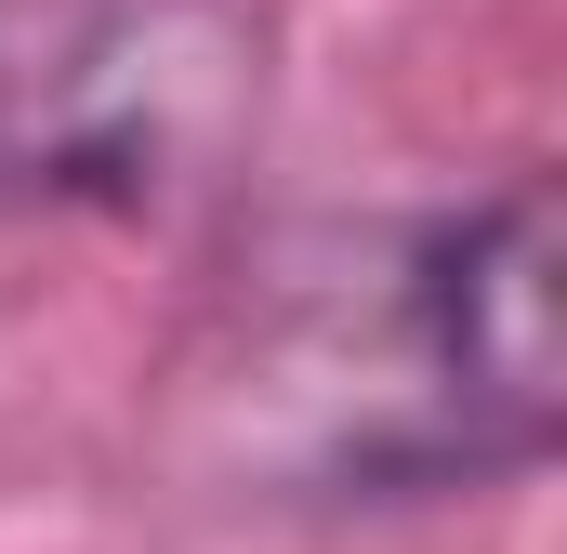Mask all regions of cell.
<instances>
[{
	"instance_id": "1",
	"label": "cell",
	"mask_w": 567,
	"mask_h": 554,
	"mask_svg": "<svg viewBox=\"0 0 567 554\" xmlns=\"http://www.w3.org/2000/svg\"><path fill=\"white\" fill-rule=\"evenodd\" d=\"M555 172L317 225L251 290L238 462L265 502H475L555 462Z\"/></svg>"
},
{
	"instance_id": "2",
	"label": "cell",
	"mask_w": 567,
	"mask_h": 554,
	"mask_svg": "<svg viewBox=\"0 0 567 554\" xmlns=\"http://www.w3.org/2000/svg\"><path fill=\"white\" fill-rule=\"evenodd\" d=\"M278 106L265 0H0V212L185 225Z\"/></svg>"
}]
</instances>
